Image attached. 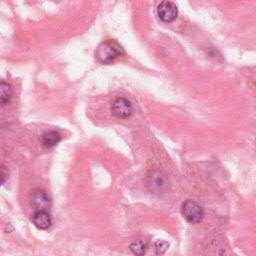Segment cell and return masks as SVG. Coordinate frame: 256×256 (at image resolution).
<instances>
[{"label":"cell","mask_w":256,"mask_h":256,"mask_svg":"<svg viewBox=\"0 0 256 256\" xmlns=\"http://www.w3.org/2000/svg\"><path fill=\"white\" fill-rule=\"evenodd\" d=\"M31 203L36 211H47L50 206L49 197L44 190H35L31 196Z\"/></svg>","instance_id":"obj_5"},{"label":"cell","mask_w":256,"mask_h":256,"mask_svg":"<svg viewBox=\"0 0 256 256\" xmlns=\"http://www.w3.org/2000/svg\"><path fill=\"white\" fill-rule=\"evenodd\" d=\"M146 243L142 240H136L130 245V250L135 256H143L146 252Z\"/></svg>","instance_id":"obj_9"},{"label":"cell","mask_w":256,"mask_h":256,"mask_svg":"<svg viewBox=\"0 0 256 256\" xmlns=\"http://www.w3.org/2000/svg\"><path fill=\"white\" fill-rule=\"evenodd\" d=\"M183 217L190 223H199L204 217L203 207L196 201L187 199L181 206Z\"/></svg>","instance_id":"obj_2"},{"label":"cell","mask_w":256,"mask_h":256,"mask_svg":"<svg viewBox=\"0 0 256 256\" xmlns=\"http://www.w3.org/2000/svg\"><path fill=\"white\" fill-rule=\"evenodd\" d=\"M11 97H12L11 86L8 83L2 81L0 83V103H1V105L4 106V105L8 104Z\"/></svg>","instance_id":"obj_8"},{"label":"cell","mask_w":256,"mask_h":256,"mask_svg":"<svg viewBox=\"0 0 256 256\" xmlns=\"http://www.w3.org/2000/svg\"><path fill=\"white\" fill-rule=\"evenodd\" d=\"M123 54V48L115 40H106L99 44L95 51L97 59L105 64L111 63Z\"/></svg>","instance_id":"obj_1"},{"label":"cell","mask_w":256,"mask_h":256,"mask_svg":"<svg viewBox=\"0 0 256 256\" xmlns=\"http://www.w3.org/2000/svg\"><path fill=\"white\" fill-rule=\"evenodd\" d=\"M34 225L42 230L48 229L52 224V219L47 211H35L31 218Z\"/></svg>","instance_id":"obj_6"},{"label":"cell","mask_w":256,"mask_h":256,"mask_svg":"<svg viewBox=\"0 0 256 256\" xmlns=\"http://www.w3.org/2000/svg\"><path fill=\"white\" fill-rule=\"evenodd\" d=\"M60 139H61L60 134L57 131L51 130L42 134L41 143L45 148H52L60 141Z\"/></svg>","instance_id":"obj_7"},{"label":"cell","mask_w":256,"mask_h":256,"mask_svg":"<svg viewBox=\"0 0 256 256\" xmlns=\"http://www.w3.org/2000/svg\"><path fill=\"white\" fill-rule=\"evenodd\" d=\"M159 18L164 22H171L176 19L178 10L176 5L171 1H163L157 7Z\"/></svg>","instance_id":"obj_4"},{"label":"cell","mask_w":256,"mask_h":256,"mask_svg":"<svg viewBox=\"0 0 256 256\" xmlns=\"http://www.w3.org/2000/svg\"><path fill=\"white\" fill-rule=\"evenodd\" d=\"M112 114L118 118H128L133 113L131 103L126 98H117L111 107Z\"/></svg>","instance_id":"obj_3"},{"label":"cell","mask_w":256,"mask_h":256,"mask_svg":"<svg viewBox=\"0 0 256 256\" xmlns=\"http://www.w3.org/2000/svg\"><path fill=\"white\" fill-rule=\"evenodd\" d=\"M155 252L157 255H162L166 252V250L168 249L169 247V244L166 242V241H163V240H158L156 243H155Z\"/></svg>","instance_id":"obj_10"}]
</instances>
